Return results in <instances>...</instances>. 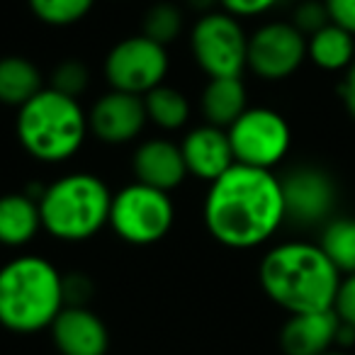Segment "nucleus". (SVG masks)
<instances>
[{
    "label": "nucleus",
    "instance_id": "21",
    "mask_svg": "<svg viewBox=\"0 0 355 355\" xmlns=\"http://www.w3.org/2000/svg\"><path fill=\"white\" fill-rule=\"evenodd\" d=\"M146 117L163 132H178L190 122V100L173 85H158L144 95Z\"/></svg>",
    "mask_w": 355,
    "mask_h": 355
},
{
    "label": "nucleus",
    "instance_id": "1",
    "mask_svg": "<svg viewBox=\"0 0 355 355\" xmlns=\"http://www.w3.org/2000/svg\"><path fill=\"white\" fill-rule=\"evenodd\" d=\"M202 219L209 236L222 246L234 251L263 246L287 222L280 175L234 163L209 183Z\"/></svg>",
    "mask_w": 355,
    "mask_h": 355
},
{
    "label": "nucleus",
    "instance_id": "18",
    "mask_svg": "<svg viewBox=\"0 0 355 355\" xmlns=\"http://www.w3.org/2000/svg\"><path fill=\"white\" fill-rule=\"evenodd\" d=\"M248 110V93L241 76L209 78L200 95V112L205 122L229 129Z\"/></svg>",
    "mask_w": 355,
    "mask_h": 355
},
{
    "label": "nucleus",
    "instance_id": "24",
    "mask_svg": "<svg viewBox=\"0 0 355 355\" xmlns=\"http://www.w3.org/2000/svg\"><path fill=\"white\" fill-rule=\"evenodd\" d=\"M183 12L180 8L173 6V3H158L151 6L144 15L141 35H146L148 40L158 42V44L168 46L180 37L183 32Z\"/></svg>",
    "mask_w": 355,
    "mask_h": 355
},
{
    "label": "nucleus",
    "instance_id": "27",
    "mask_svg": "<svg viewBox=\"0 0 355 355\" xmlns=\"http://www.w3.org/2000/svg\"><path fill=\"white\" fill-rule=\"evenodd\" d=\"M217 3L219 10L229 12L239 20H248V17H261L270 12L280 0H217Z\"/></svg>",
    "mask_w": 355,
    "mask_h": 355
},
{
    "label": "nucleus",
    "instance_id": "30",
    "mask_svg": "<svg viewBox=\"0 0 355 355\" xmlns=\"http://www.w3.org/2000/svg\"><path fill=\"white\" fill-rule=\"evenodd\" d=\"M340 98H343V105L348 110V114L355 119V64L348 69L343 83H340Z\"/></svg>",
    "mask_w": 355,
    "mask_h": 355
},
{
    "label": "nucleus",
    "instance_id": "7",
    "mask_svg": "<svg viewBox=\"0 0 355 355\" xmlns=\"http://www.w3.org/2000/svg\"><path fill=\"white\" fill-rule=\"evenodd\" d=\"M190 51L207 78L241 76L248 61V35L239 17L224 10L205 12L190 32Z\"/></svg>",
    "mask_w": 355,
    "mask_h": 355
},
{
    "label": "nucleus",
    "instance_id": "5",
    "mask_svg": "<svg viewBox=\"0 0 355 355\" xmlns=\"http://www.w3.org/2000/svg\"><path fill=\"white\" fill-rule=\"evenodd\" d=\"M42 229L64 243H80L98 236L110 224L112 190L88 171L66 173L46 185L37 198Z\"/></svg>",
    "mask_w": 355,
    "mask_h": 355
},
{
    "label": "nucleus",
    "instance_id": "20",
    "mask_svg": "<svg viewBox=\"0 0 355 355\" xmlns=\"http://www.w3.org/2000/svg\"><path fill=\"white\" fill-rule=\"evenodd\" d=\"M42 88H44V76L32 59L17 54L0 59V105L20 110Z\"/></svg>",
    "mask_w": 355,
    "mask_h": 355
},
{
    "label": "nucleus",
    "instance_id": "2",
    "mask_svg": "<svg viewBox=\"0 0 355 355\" xmlns=\"http://www.w3.org/2000/svg\"><path fill=\"white\" fill-rule=\"evenodd\" d=\"M258 280L268 300L287 314L334 309L343 275L319 243L282 241L258 266Z\"/></svg>",
    "mask_w": 355,
    "mask_h": 355
},
{
    "label": "nucleus",
    "instance_id": "26",
    "mask_svg": "<svg viewBox=\"0 0 355 355\" xmlns=\"http://www.w3.org/2000/svg\"><path fill=\"white\" fill-rule=\"evenodd\" d=\"M331 20H329V12H326L324 0H302L300 6L295 8V15H292V25L304 37L319 32Z\"/></svg>",
    "mask_w": 355,
    "mask_h": 355
},
{
    "label": "nucleus",
    "instance_id": "14",
    "mask_svg": "<svg viewBox=\"0 0 355 355\" xmlns=\"http://www.w3.org/2000/svg\"><path fill=\"white\" fill-rule=\"evenodd\" d=\"M180 151H183L185 166H188V175L205 180L207 185L236 163L227 129L207 122L185 132Z\"/></svg>",
    "mask_w": 355,
    "mask_h": 355
},
{
    "label": "nucleus",
    "instance_id": "31",
    "mask_svg": "<svg viewBox=\"0 0 355 355\" xmlns=\"http://www.w3.org/2000/svg\"><path fill=\"white\" fill-rule=\"evenodd\" d=\"M190 8H195V10H200V15H205V12H212L214 8H219L217 0H185Z\"/></svg>",
    "mask_w": 355,
    "mask_h": 355
},
{
    "label": "nucleus",
    "instance_id": "22",
    "mask_svg": "<svg viewBox=\"0 0 355 355\" xmlns=\"http://www.w3.org/2000/svg\"><path fill=\"white\" fill-rule=\"evenodd\" d=\"M319 246L340 275L355 272V217H334L324 224Z\"/></svg>",
    "mask_w": 355,
    "mask_h": 355
},
{
    "label": "nucleus",
    "instance_id": "29",
    "mask_svg": "<svg viewBox=\"0 0 355 355\" xmlns=\"http://www.w3.org/2000/svg\"><path fill=\"white\" fill-rule=\"evenodd\" d=\"M329 20L355 35V0H324Z\"/></svg>",
    "mask_w": 355,
    "mask_h": 355
},
{
    "label": "nucleus",
    "instance_id": "11",
    "mask_svg": "<svg viewBox=\"0 0 355 355\" xmlns=\"http://www.w3.org/2000/svg\"><path fill=\"white\" fill-rule=\"evenodd\" d=\"M285 217L295 227H319L334 219L338 202L334 178L319 166H297L280 178Z\"/></svg>",
    "mask_w": 355,
    "mask_h": 355
},
{
    "label": "nucleus",
    "instance_id": "3",
    "mask_svg": "<svg viewBox=\"0 0 355 355\" xmlns=\"http://www.w3.org/2000/svg\"><path fill=\"white\" fill-rule=\"evenodd\" d=\"M64 306V275L44 256H17L0 268V326L6 331H49Z\"/></svg>",
    "mask_w": 355,
    "mask_h": 355
},
{
    "label": "nucleus",
    "instance_id": "10",
    "mask_svg": "<svg viewBox=\"0 0 355 355\" xmlns=\"http://www.w3.org/2000/svg\"><path fill=\"white\" fill-rule=\"evenodd\" d=\"M306 61V37L292 22H266L248 35L246 69L263 80H285Z\"/></svg>",
    "mask_w": 355,
    "mask_h": 355
},
{
    "label": "nucleus",
    "instance_id": "15",
    "mask_svg": "<svg viewBox=\"0 0 355 355\" xmlns=\"http://www.w3.org/2000/svg\"><path fill=\"white\" fill-rule=\"evenodd\" d=\"M134 180L151 188L173 193L175 188L185 183L188 178V166H185L180 144L171 139H146L134 148L132 156Z\"/></svg>",
    "mask_w": 355,
    "mask_h": 355
},
{
    "label": "nucleus",
    "instance_id": "23",
    "mask_svg": "<svg viewBox=\"0 0 355 355\" xmlns=\"http://www.w3.org/2000/svg\"><path fill=\"white\" fill-rule=\"evenodd\" d=\"M27 6L42 25L71 27L88 17L95 0H27Z\"/></svg>",
    "mask_w": 355,
    "mask_h": 355
},
{
    "label": "nucleus",
    "instance_id": "12",
    "mask_svg": "<svg viewBox=\"0 0 355 355\" xmlns=\"http://www.w3.org/2000/svg\"><path fill=\"white\" fill-rule=\"evenodd\" d=\"M148 117L141 95L122 93L110 88L95 100L88 112V129L98 141L107 146H124L139 139Z\"/></svg>",
    "mask_w": 355,
    "mask_h": 355
},
{
    "label": "nucleus",
    "instance_id": "13",
    "mask_svg": "<svg viewBox=\"0 0 355 355\" xmlns=\"http://www.w3.org/2000/svg\"><path fill=\"white\" fill-rule=\"evenodd\" d=\"M49 336L59 355H105L110 348L107 326L85 304H66L49 326Z\"/></svg>",
    "mask_w": 355,
    "mask_h": 355
},
{
    "label": "nucleus",
    "instance_id": "19",
    "mask_svg": "<svg viewBox=\"0 0 355 355\" xmlns=\"http://www.w3.org/2000/svg\"><path fill=\"white\" fill-rule=\"evenodd\" d=\"M306 59L321 71H348L355 64V35L329 22L306 37Z\"/></svg>",
    "mask_w": 355,
    "mask_h": 355
},
{
    "label": "nucleus",
    "instance_id": "28",
    "mask_svg": "<svg viewBox=\"0 0 355 355\" xmlns=\"http://www.w3.org/2000/svg\"><path fill=\"white\" fill-rule=\"evenodd\" d=\"M334 311L338 314V319L343 324L355 326V272L343 275V280H340L338 295H336L334 302Z\"/></svg>",
    "mask_w": 355,
    "mask_h": 355
},
{
    "label": "nucleus",
    "instance_id": "25",
    "mask_svg": "<svg viewBox=\"0 0 355 355\" xmlns=\"http://www.w3.org/2000/svg\"><path fill=\"white\" fill-rule=\"evenodd\" d=\"M90 83V73L88 66L80 59H66L51 71L49 78V88L59 90L64 95H71V98H80L85 93Z\"/></svg>",
    "mask_w": 355,
    "mask_h": 355
},
{
    "label": "nucleus",
    "instance_id": "16",
    "mask_svg": "<svg viewBox=\"0 0 355 355\" xmlns=\"http://www.w3.org/2000/svg\"><path fill=\"white\" fill-rule=\"evenodd\" d=\"M340 319L334 309L290 314L280 331V348L285 355H324L336 348Z\"/></svg>",
    "mask_w": 355,
    "mask_h": 355
},
{
    "label": "nucleus",
    "instance_id": "17",
    "mask_svg": "<svg viewBox=\"0 0 355 355\" xmlns=\"http://www.w3.org/2000/svg\"><path fill=\"white\" fill-rule=\"evenodd\" d=\"M42 229L40 202L30 193H8L0 198V246L22 248Z\"/></svg>",
    "mask_w": 355,
    "mask_h": 355
},
{
    "label": "nucleus",
    "instance_id": "4",
    "mask_svg": "<svg viewBox=\"0 0 355 355\" xmlns=\"http://www.w3.org/2000/svg\"><path fill=\"white\" fill-rule=\"evenodd\" d=\"M15 134L20 146L40 163H66L83 148L88 129V112L78 98L44 88L17 110Z\"/></svg>",
    "mask_w": 355,
    "mask_h": 355
},
{
    "label": "nucleus",
    "instance_id": "8",
    "mask_svg": "<svg viewBox=\"0 0 355 355\" xmlns=\"http://www.w3.org/2000/svg\"><path fill=\"white\" fill-rule=\"evenodd\" d=\"M168 71H171L168 46L148 40L146 35L119 40L107 51L103 64V76L110 88L141 98L166 83Z\"/></svg>",
    "mask_w": 355,
    "mask_h": 355
},
{
    "label": "nucleus",
    "instance_id": "9",
    "mask_svg": "<svg viewBox=\"0 0 355 355\" xmlns=\"http://www.w3.org/2000/svg\"><path fill=\"white\" fill-rule=\"evenodd\" d=\"M234 161L272 171L292 146V129L280 112L270 107H248L227 129Z\"/></svg>",
    "mask_w": 355,
    "mask_h": 355
},
{
    "label": "nucleus",
    "instance_id": "6",
    "mask_svg": "<svg viewBox=\"0 0 355 355\" xmlns=\"http://www.w3.org/2000/svg\"><path fill=\"white\" fill-rule=\"evenodd\" d=\"M175 222V205L171 193L151 188L139 180L112 193L110 224L114 236L132 246L158 243Z\"/></svg>",
    "mask_w": 355,
    "mask_h": 355
},
{
    "label": "nucleus",
    "instance_id": "32",
    "mask_svg": "<svg viewBox=\"0 0 355 355\" xmlns=\"http://www.w3.org/2000/svg\"><path fill=\"white\" fill-rule=\"evenodd\" d=\"M324 355H348L345 350H340V348H331V350H326Z\"/></svg>",
    "mask_w": 355,
    "mask_h": 355
}]
</instances>
